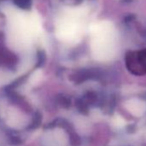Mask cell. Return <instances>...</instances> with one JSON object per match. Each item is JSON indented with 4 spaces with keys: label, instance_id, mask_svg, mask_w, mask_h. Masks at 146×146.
Instances as JSON below:
<instances>
[{
    "label": "cell",
    "instance_id": "obj_1",
    "mask_svg": "<svg viewBox=\"0 0 146 146\" xmlns=\"http://www.w3.org/2000/svg\"><path fill=\"white\" fill-rule=\"evenodd\" d=\"M94 40L92 49L95 56L99 58H106L113 54V37L112 29L108 23L96 25L92 29Z\"/></svg>",
    "mask_w": 146,
    "mask_h": 146
}]
</instances>
